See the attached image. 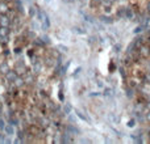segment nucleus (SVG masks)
Listing matches in <instances>:
<instances>
[{
	"label": "nucleus",
	"mask_w": 150,
	"mask_h": 144,
	"mask_svg": "<svg viewBox=\"0 0 150 144\" xmlns=\"http://www.w3.org/2000/svg\"><path fill=\"white\" fill-rule=\"evenodd\" d=\"M125 18L126 20H130L134 21L137 18V12H136V8L133 5H128L125 9Z\"/></svg>",
	"instance_id": "f257e3e1"
},
{
	"label": "nucleus",
	"mask_w": 150,
	"mask_h": 144,
	"mask_svg": "<svg viewBox=\"0 0 150 144\" xmlns=\"http://www.w3.org/2000/svg\"><path fill=\"white\" fill-rule=\"evenodd\" d=\"M9 34H11V28H7V26H0V41L7 42L8 39H9Z\"/></svg>",
	"instance_id": "f03ea898"
},
{
	"label": "nucleus",
	"mask_w": 150,
	"mask_h": 144,
	"mask_svg": "<svg viewBox=\"0 0 150 144\" xmlns=\"http://www.w3.org/2000/svg\"><path fill=\"white\" fill-rule=\"evenodd\" d=\"M0 26H7V28L12 26V20H11V17L7 13H1L0 15Z\"/></svg>",
	"instance_id": "7ed1b4c3"
},
{
	"label": "nucleus",
	"mask_w": 150,
	"mask_h": 144,
	"mask_svg": "<svg viewBox=\"0 0 150 144\" xmlns=\"http://www.w3.org/2000/svg\"><path fill=\"white\" fill-rule=\"evenodd\" d=\"M41 26H42V29H44V30H47V29L50 28V20H49V16H47L46 13H44V16H42Z\"/></svg>",
	"instance_id": "20e7f679"
},
{
	"label": "nucleus",
	"mask_w": 150,
	"mask_h": 144,
	"mask_svg": "<svg viewBox=\"0 0 150 144\" xmlns=\"http://www.w3.org/2000/svg\"><path fill=\"white\" fill-rule=\"evenodd\" d=\"M17 76H18V73L16 72V71H12V70H11L9 72H8L7 75H5V79H7V80L9 81V83H13V81H15L16 79H17Z\"/></svg>",
	"instance_id": "39448f33"
},
{
	"label": "nucleus",
	"mask_w": 150,
	"mask_h": 144,
	"mask_svg": "<svg viewBox=\"0 0 150 144\" xmlns=\"http://www.w3.org/2000/svg\"><path fill=\"white\" fill-rule=\"evenodd\" d=\"M9 71H11V68H9V64H8L7 62H3L1 64H0V72H1V75L5 76Z\"/></svg>",
	"instance_id": "423d86ee"
},
{
	"label": "nucleus",
	"mask_w": 150,
	"mask_h": 144,
	"mask_svg": "<svg viewBox=\"0 0 150 144\" xmlns=\"http://www.w3.org/2000/svg\"><path fill=\"white\" fill-rule=\"evenodd\" d=\"M125 9H126V7L121 5V7L116 10V16H117V18H124L125 17Z\"/></svg>",
	"instance_id": "0eeeda50"
},
{
	"label": "nucleus",
	"mask_w": 150,
	"mask_h": 144,
	"mask_svg": "<svg viewBox=\"0 0 150 144\" xmlns=\"http://www.w3.org/2000/svg\"><path fill=\"white\" fill-rule=\"evenodd\" d=\"M13 85L16 86V88H20V86L25 85V80H24L21 76H17V79H16L15 81H13Z\"/></svg>",
	"instance_id": "6e6552de"
},
{
	"label": "nucleus",
	"mask_w": 150,
	"mask_h": 144,
	"mask_svg": "<svg viewBox=\"0 0 150 144\" xmlns=\"http://www.w3.org/2000/svg\"><path fill=\"white\" fill-rule=\"evenodd\" d=\"M4 130H5V134H7V135H9V136H12L13 134H15V127H13L12 123H9V125L5 126Z\"/></svg>",
	"instance_id": "1a4fd4ad"
},
{
	"label": "nucleus",
	"mask_w": 150,
	"mask_h": 144,
	"mask_svg": "<svg viewBox=\"0 0 150 144\" xmlns=\"http://www.w3.org/2000/svg\"><path fill=\"white\" fill-rule=\"evenodd\" d=\"M9 12V5L4 1H0V15L1 13H8Z\"/></svg>",
	"instance_id": "9d476101"
},
{
	"label": "nucleus",
	"mask_w": 150,
	"mask_h": 144,
	"mask_svg": "<svg viewBox=\"0 0 150 144\" xmlns=\"http://www.w3.org/2000/svg\"><path fill=\"white\" fill-rule=\"evenodd\" d=\"M61 140H62V141H61V143H73V138H71V136L68 135L67 132H65V134H63V135H62V138H61Z\"/></svg>",
	"instance_id": "9b49d317"
},
{
	"label": "nucleus",
	"mask_w": 150,
	"mask_h": 144,
	"mask_svg": "<svg viewBox=\"0 0 150 144\" xmlns=\"http://www.w3.org/2000/svg\"><path fill=\"white\" fill-rule=\"evenodd\" d=\"M100 20H101L103 22H105V24H112L113 22V18L109 17V16H107V15L100 16Z\"/></svg>",
	"instance_id": "f8f14e48"
},
{
	"label": "nucleus",
	"mask_w": 150,
	"mask_h": 144,
	"mask_svg": "<svg viewBox=\"0 0 150 144\" xmlns=\"http://www.w3.org/2000/svg\"><path fill=\"white\" fill-rule=\"evenodd\" d=\"M75 114L78 115V118H80V119H82V120H84V122H89V119L83 114V113L80 111V110H75Z\"/></svg>",
	"instance_id": "ddd939ff"
},
{
	"label": "nucleus",
	"mask_w": 150,
	"mask_h": 144,
	"mask_svg": "<svg viewBox=\"0 0 150 144\" xmlns=\"http://www.w3.org/2000/svg\"><path fill=\"white\" fill-rule=\"evenodd\" d=\"M103 94H104V96H107V97H112L113 96V90L111 88H105L104 92H103Z\"/></svg>",
	"instance_id": "4468645a"
},
{
	"label": "nucleus",
	"mask_w": 150,
	"mask_h": 144,
	"mask_svg": "<svg viewBox=\"0 0 150 144\" xmlns=\"http://www.w3.org/2000/svg\"><path fill=\"white\" fill-rule=\"evenodd\" d=\"M67 130H68V132H70V134H79V130H78V128H76V127H73V126H68Z\"/></svg>",
	"instance_id": "2eb2a0df"
},
{
	"label": "nucleus",
	"mask_w": 150,
	"mask_h": 144,
	"mask_svg": "<svg viewBox=\"0 0 150 144\" xmlns=\"http://www.w3.org/2000/svg\"><path fill=\"white\" fill-rule=\"evenodd\" d=\"M39 67H42L41 62H37V63H34V72H39V71H41V68H39Z\"/></svg>",
	"instance_id": "dca6fc26"
},
{
	"label": "nucleus",
	"mask_w": 150,
	"mask_h": 144,
	"mask_svg": "<svg viewBox=\"0 0 150 144\" xmlns=\"http://www.w3.org/2000/svg\"><path fill=\"white\" fill-rule=\"evenodd\" d=\"M74 31H76V33H79V34H84V33H86V30H84V29H82V28H79V26H74Z\"/></svg>",
	"instance_id": "f3484780"
},
{
	"label": "nucleus",
	"mask_w": 150,
	"mask_h": 144,
	"mask_svg": "<svg viewBox=\"0 0 150 144\" xmlns=\"http://www.w3.org/2000/svg\"><path fill=\"white\" fill-rule=\"evenodd\" d=\"M37 15V12H36V9H34L33 7H30L29 8V16H30V17H34V16Z\"/></svg>",
	"instance_id": "a211bd4d"
},
{
	"label": "nucleus",
	"mask_w": 150,
	"mask_h": 144,
	"mask_svg": "<svg viewBox=\"0 0 150 144\" xmlns=\"http://www.w3.org/2000/svg\"><path fill=\"white\" fill-rule=\"evenodd\" d=\"M145 111V118H146L147 122H150V110H144Z\"/></svg>",
	"instance_id": "6ab92c4d"
},
{
	"label": "nucleus",
	"mask_w": 150,
	"mask_h": 144,
	"mask_svg": "<svg viewBox=\"0 0 150 144\" xmlns=\"http://www.w3.org/2000/svg\"><path fill=\"white\" fill-rule=\"evenodd\" d=\"M146 81V83H150V72H147L146 75L144 76V83Z\"/></svg>",
	"instance_id": "aec40b11"
},
{
	"label": "nucleus",
	"mask_w": 150,
	"mask_h": 144,
	"mask_svg": "<svg viewBox=\"0 0 150 144\" xmlns=\"http://www.w3.org/2000/svg\"><path fill=\"white\" fill-rule=\"evenodd\" d=\"M118 71H120L121 76H123L124 79H126V73H125V71H124V67H120V68H118Z\"/></svg>",
	"instance_id": "412c9836"
},
{
	"label": "nucleus",
	"mask_w": 150,
	"mask_h": 144,
	"mask_svg": "<svg viewBox=\"0 0 150 144\" xmlns=\"http://www.w3.org/2000/svg\"><path fill=\"white\" fill-rule=\"evenodd\" d=\"M126 94H128L129 98H132V97H133V90H132V88H128V90H126Z\"/></svg>",
	"instance_id": "4be33fe9"
},
{
	"label": "nucleus",
	"mask_w": 150,
	"mask_h": 144,
	"mask_svg": "<svg viewBox=\"0 0 150 144\" xmlns=\"http://www.w3.org/2000/svg\"><path fill=\"white\" fill-rule=\"evenodd\" d=\"M58 97H59V101H65V96H63V92L59 90V93H58Z\"/></svg>",
	"instance_id": "5701e85b"
},
{
	"label": "nucleus",
	"mask_w": 150,
	"mask_h": 144,
	"mask_svg": "<svg viewBox=\"0 0 150 144\" xmlns=\"http://www.w3.org/2000/svg\"><path fill=\"white\" fill-rule=\"evenodd\" d=\"M70 110H71L70 105H66V106H65V109H63V111H65V114H68V113H70Z\"/></svg>",
	"instance_id": "b1692460"
},
{
	"label": "nucleus",
	"mask_w": 150,
	"mask_h": 144,
	"mask_svg": "<svg viewBox=\"0 0 150 144\" xmlns=\"http://www.w3.org/2000/svg\"><path fill=\"white\" fill-rule=\"evenodd\" d=\"M101 1H103V0H92V4H101Z\"/></svg>",
	"instance_id": "393cba45"
},
{
	"label": "nucleus",
	"mask_w": 150,
	"mask_h": 144,
	"mask_svg": "<svg viewBox=\"0 0 150 144\" xmlns=\"http://www.w3.org/2000/svg\"><path fill=\"white\" fill-rule=\"evenodd\" d=\"M128 126H129V127H133V126H134V119H132L130 122H128Z\"/></svg>",
	"instance_id": "a878e982"
},
{
	"label": "nucleus",
	"mask_w": 150,
	"mask_h": 144,
	"mask_svg": "<svg viewBox=\"0 0 150 144\" xmlns=\"http://www.w3.org/2000/svg\"><path fill=\"white\" fill-rule=\"evenodd\" d=\"M4 140H5V139H4V136H3V135H0V143H4Z\"/></svg>",
	"instance_id": "bb28decb"
},
{
	"label": "nucleus",
	"mask_w": 150,
	"mask_h": 144,
	"mask_svg": "<svg viewBox=\"0 0 150 144\" xmlns=\"http://www.w3.org/2000/svg\"><path fill=\"white\" fill-rule=\"evenodd\" d=\"M146 12L150 15V3H149V4H147V9H146Z\"/></svg>",
	"instance_id": "cd10ccee"
},
{
	"label": "nucleus",
	"mask_w": 150,
	"mask_h": 144,
	"mask_svg": "<svg viewBox=\"0 0 150 144\" xmlns=\"http://www.w3.org/2000/svg\"><path fill=\"white\" fill-rule=\"evenodd\" d=\"M146 67H147V72H150V62L147 63V65H146Z\"/></svg>",
	"instance_id": "c85d7f7f"
},
{
	"label": "nucleus",
	"mask_w": 150,
	"mask_h": 144,
	"mask_svg": "<svg viewBox=\"0 0 150 144\" xmlns=\"http://www.w3.org/2000/svg\"><path fill=\"white\" fill-rule=\"evenodd\" d=\"M63 1H68V0H63Z\"/></svg>",
	"instance_id": "c756f323"
}]
</instances>
